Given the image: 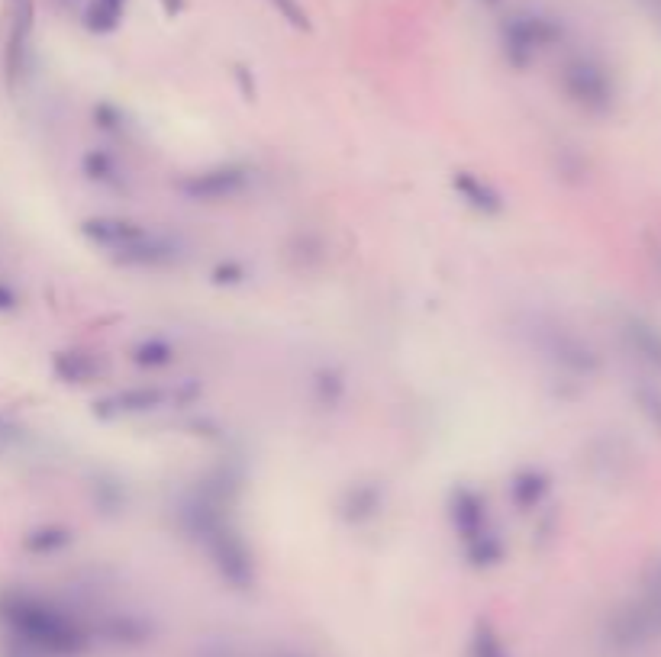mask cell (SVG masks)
<instances>
[{
    "label": "cell",
    "instance_id": "cell-1",
    "mask_svg": "<svg viewBox=\"0 0 661 657\" xmlns=\"http://www.w3.org/2000/svg\"><path fill=\"white\" fill-rule=\"evenodd\" d=\"M0 616L7 619V625L23 641H30L36 648L75 651L81 641L75 622H71L62 609H55L52 603L30 593H7L4 600H0Z\"/></svg>",
    "mask_w": 661,
    "mask_h": 657
},
{
    "label": "cell",
    "instance_id": "cell-2",
    "mask_svg": "<svg viewBox=\"0 0 661 657\" xmlns=\"http://www.w3.org/2000/svg\"><path fill=\"white\" fill-rule=\"evenodd\" d=\"M197 390L188 387H158V384H139V387H123L113 390L107 397L94 400V416L104 422H117V419H142V416H155L165 413L171 406H178L181 400H191Z\"/></svg>",
    "mask_w": 661,
    "mask_h": 657
},
{
    "label": "cell",
    "instance_id": "cell-3",
    "mask_svg": "<svg viewBox=\"0 0 661 657\" xmlns=\"http://www.w3.org/2000/svg\"><path fill=\"white\" fill-rule=\"evenodd\" d=\"M558 36H562L558 23L552 17H545V13H533V10H516L500 23V49H504L507 62L520 71L533 65V58L545 46H552Z\"/></svg>",
    "mask_w": 661,
    "mask_h": 657
},
{
    "label": "cell",
    "instance_id": "cell-4",
    "mask_svg": "<svg viewBox=\"0 0 661 657\" xmlns=\"http://www.w3.org/2000/svg\"><path fill=\"white\" fill-rule=\"evenodd\" d=\"M249 184H252L249 165L226 162V165H213L197 174H188V178L178 184V191L194 203H223V200L246 194Z\"/></svg>",
    "mask_w": 661,
    "mask_h": 657
},
{
    "label": "cell",
    "instance_id": "cell-5",
    "mask_svg": "<svg viewBox=\"0 0 661 657\" xmlns=\"http://www.w3.org/2000/svg\"><path fill=\"white\" fill-rule=\"evenodd\" d=\"M449 522H452L455 538L462 542V551L484 542V538L497 535L491 513H487V500L468 484L452 490V496H449Z\"/></svg>",
    "mask_w": 661,
    "mask_h": 657
},
{
    "label": "cell",
    "instance_id": "cell-6",
    "mask_svg": "<svg viewBox=\"0 0 661 657\" xmlns=\"http://www.w3.org/2000/svg\"><path fill=\"white\" fill-rule=\"evenodd\" d=\"M146 229H149L146 223H136V219H126V216H91L81 223V236L94 248H104V252L113 258L120 248L136 242Z\"/></svg>",
    "mask_w": 661,
    "mask_h": 657
},
{
    "label": "cell",
    "instance_id": "cell-7",
    "mask_svg": "<svg viewBox=\"0 0 661 657\" xmlns=\"http://www.w3.org/2000/svg\"><path fill=\"white\" fill-rule=\"evenodd\" d=\"M30 55H33V0H20L7 39V78L13 87L30 71Z\"/></svg>",
    "mask_w": 661,
    "mask_h": 657
},
{
    "label": "cell",
    "instance_id": "cell-8",
    "mask_svg": "<svg viewBox=\"0 0 661 657\" xmlns=\"http://www.w3.org/2000/svg\"><path fill=\"white\" fill-rule=\"evenodd\" d=\"M533 342L539 345V352L545 358H552L555 364H565V368H574V371H584L587 361H591L587 358V348L562 326H533Z\"/></svg>",
    "mask_w": 661,
    "mask_h": 657
},
{
    "label": "cell",
    "instance_id": "cell-9",
    "mask_svg": "<svg viewBox=\"0 0 661 657\" xmlns=\"http://www.w3.org/2000/svg\"><path fill=\"white\" fill-rule=\"evenodd\" d=\"M565 91L581 107L607 104V78H603V71L597 65L584 62V58H574V62L565 65Z\"/></svg>",
    "mask_w": 661,
    "mask_h": 657
},
{
    "label": "cell",
    "instance_id": "cell-10",
    "mask_svg": "<svg viewBox=\"0 0 661 657\" xmlns=\"http://www.w3.org/2000/svg\"><path fill=\"white\" fill-rule=\"evenodd\" d=\"M52 371L62 384H94L104 374V361L88 348H65L52 355Z\"/></svg>",
    "mask_w": 661,
    "mask_h": 657
},
{
    "label": "cell",
    "instance_id": "cell-11",
    "mask_svg": "<svg viewBox=\"0 0 661 657\" xmlns=\"http://www.w3.org/2000/svg\"><path fill=\"white\" fill-rule=\"evenodd\" d=\"M452 187H455L458 200L468 203L474 213H481V216H500V213H504V197H500L484 178H478V174L455 171L452 174Z\"/></svg>",
    "mask_w": 661,
    "mask_h": 657
},
{
    "label": "cell",
    "instance_id": "cell-12",
    "mask_svg": "<svg viewBox=\"0 0 661 657\" xmlns=\"http://www.w3.org/2000/svg\"><path fill=\"white\" fill-rule=\"evenodd\" d=\"M381 509V490L378 484H352L339 500V513L346 522L362 525L368 519H375Z\"/></svg>",
    "mask_w": 661,
    "mask_h": 657
},
{
    "label": "cell",
    "instance_id": "cell-13",
    "mask_svg": "<svg viewBox=\"0 0 661 657\" xmlns=\"http://www.w3.org/2000/svg\"><path fill=\"white\" fill-rule=\"evenodd\" d=\"M88 181H94L97 187H107V191H129L126 171L120 168V162L104 149H91L81 162Z\"/></svg>",
    "mask_w": 661,
    "mask_h": 657
},
{
    "label": "cell",
    "instance_id": "cell-14",
    "mask_svg": "<svg viewBox=\"0 0 661 657\" xmlns=\"http://www.w3.org/2000/svg\"><path fill=\"white\" fill-rule=\"evenodd\" d=\"M510 503L520 509V513H529V509H536L542 503V496L549 493V477L536 467H526V471H516L513 480H510Z\"/></svg>",
    "mask_w": 661,
    "mask_h": 657
},
{
    "label": "cell",
    "instance_id": "cell-15",
    "mask_svg": "<svg viewBox=\"0 0 661 657\" xmlns=\"http://www.w3.org/2000/svg\"><path fill=\"white\" fill-rule=\"evenodd\" d=\"M129 361L139 364V368H168V364L178 361V348L171 345L162 335H146V339H139L133 348H129Z\"/></svg>",
    "mask_w": 661,
    "mask_h": 657
},
{
    "label": "cell",
    "instance_id": "cell-16",
    "mask_svg": "<svg viewBox=\"0 0 661 657\" xmlns=\"http://www.w3.org/2000/svg\"><path fill=\"white\" fill-rule=\"evenodd\" d=\"M123 13H126V0H88V7H84V26H88L91 33L104 36L120 26Z\"/></svg>",
    "mask_w": 661,
    "mask_h": 657
},
{
    "label": "cell",
    "instance_id": "cell-17",
    "mask_svg": "<svg viewBox=\"0 0 661 657\" xmlns=\"http://www.w3.org/2000/svg\"><path fill=\"white\" fill-rule=\"evenodd\" d=\"M71 538L75 535H71L68 529H62V525H46V529H36V532L26 535L23 548L33 551V554H55V551L68 548Z\"/></svg>",
    "mask_w": 661,
    "mask_h": 657
},
{
    "label": "cell",
    "instance_id": "cell-18",
    "mask_svg": "<svg viewBox=\"0 0 661 657\" xmlns=\"http://www.w3.org/2000/svg\"><path fill=\"white\" fill-rule=\"evenodd\" d=\"M268 4L275 7L294 29H310V20H307L304 7H300V0H268Z\"/></svg>",
    "mask_w": 661,
    "mask_h": 657
},
{
    "label": "cell",
    "instance_id": "cell-19",
    "mask_svg": "<svg viewBox=\"0 0 661 657\" xmlns=\"http://www.w3.org/2000/svg\"><path fill=\"white\" fill-rule=\"evenodd\" d=\"M20 435H23V429H20V426H13L10 419L0 416V451H7V448L17 445V442H20Z\"/></svg>",
    "mask_w": 661,
    "mask_h": 657
},
{
    "label": "cell",
    "instance_id": "cell-20",
    "mask_svg": "<svg viewBox=\"0 0 661 657\" xmlns=\"http://www.w3.org/2000/svg\"><path fill=\"white\" fill-rule=\"evenodd\" d=\"M17 294L7 287V284H0V313H10V310H17Z\"/></svg>",
    "mask_w": 661,
    "mask_h": 657
},
{
    "label": "cell",
    "instance_id": "cell-21",
    "mask_svg": "<svg viewBox=\"0 0 661 657\" xmlns=\"http://www.w3.org/2000/svg\"><path fill=\"white\" fill-rule=\"evenodd\" d=\"M165 4V13H181L184 10V0H162Z\"/></svg>",
    "mask_w": 661,
    "mask_h": 657
},
{
    "label": "cell",
    "instance_id": "cell-22",
    "mask_svg": "<svg viewBox=\"0 0 661 657\" xmlns=\"http://www.w3.org/2000/svg\"><path fill=\"white\" fill-rule=\"evenodd\" d=\"M59 4L71 10V7H81V4H84V0H59Z\"/></svg>",
    "mask_w": 661,
    "mask_h": 657
},
{
    "label": "cell",
    "instance_id": "cell-23",
    "mask_svg": "<svg viewBox=\"0 0 661 657\" xmlns=\"http://www.w3.org/2000/svg\"><path fill=\"white\" fill-rule=\"evenodd\" d=\"M481 4H487V7H497V4H500V0H481Z\"/></svg>",
    "mask_w": 661,
    "mask_h": 657
}]
</instances>
